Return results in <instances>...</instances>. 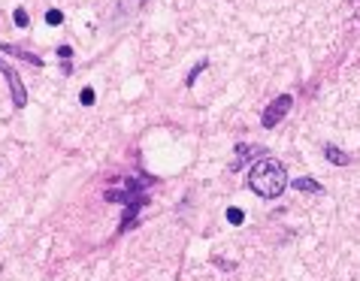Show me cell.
<instances>
[{"label": "cell", "instance_id": "1", "mask_svg": "<svg viewBox=\"0 0 360 281\" xmlns=\"http://www.w3.org/2000/svg\"><path fill=\"white\" fill-rule=\"evenodd\" d=\"M248 187L263 197V200H276L285 187H288V172H285V166L282 163H276V160H258L255 166H251V172H248Z\"/></svg>", "mask_w": 360, "mask_h": 281}, {"label": "cell", "instance_id": "2", "mask_svg": "<svg viewBox=\"0 0 360 281\" xmlns=\"http://www.w3.org/2000/svg\"><path fill=\"white\" fill-rule=\"evenodd\" d=\"M291 106H294V97L291 94H282V97H276L266 109H263V115H261V124L263 127H276L288 112H291Z\"/></svg>", "mask_w": 360, "mask_h": 281}, {"label": "cell", "instance_id": "3", "mask_svg": "<svg viewBox=\"0 0 360 281\" xmlns=\"http://www.w3.org/2000/svg\"><path fill=\"white\" fill-rule=\"evenodd\" d=\"M0 73H3V79L9 82V94H12V103H15V109H25L28 106V91H25V82H22V76L9 67V63L0 58Z\"/></svg>", "mask_w": 360, "mask_h": 281}, {"label": "cell", "instance_id": "4", "mask_svg": "<svg viewBox=\"0 0 360 281\" xmlns=\"http://www.w3.org/2000/svg\"><path fill=\"white\" fill-rule=\"evenodd\" d=\"M124 190H115V187H112V190H106V200H109V203H124V206H128V203H133V200H142V190H145V185H142V182H133V179H128V182H124Z\"/></svg>", "mask_w": 360, "mask_h": 281}, {"label": "cell", "instance_id": "5", "mask_svg": "<svg viewBox=\"0 0 360 281\" xmlns=\"http://www.w3.org/2000/svg\"><path fill=\"white\" fill-rule=\"evenodd\" d=\"M248 157H266V148H261V145H236V157L230 160V169L233 172L242 169L248 163Z\"/></svg>", "mask_w": 360, "mask_h": 281}, {"label": "cell", "instance_id": "6", "mask_svg": "<svg viewBox=\"0 0 360 281\" xmlns=\"http://www.w3.org/2000/svg\"><path fill=\"white\" fill-rule=\"evenodd\" d=\"M0 52L3 55H12V58H18V61L31 63V67H39V55H33V52H25V49H18V46H9V42H0Z\"/></svg>", "mask_w": 360, "mask_h": 281}, {"label": "cell", "instance_id": "7", "mask_svg": "<svg viewBox=\"0 0 360 281\" xmlns=\"http://www.w3.org/2000/svg\"><path fill=\"white\" fill-rule=\"evenodd\" d=\"M324 155H327V160L330 163H336V166H348V163H351V155L342 152V148H336V145H327Z\"/></svg>", "mask_w": 360, "mask_h": 281}, {"label": "cell", "instance_id": "8", "mask_svg": "<svg viewBox=\"0 0 360 281\" xmlns=\"http://www.w3.org/2000/svg\"><path fill=\"white\" fill-rule=\"evenodd\" d=\"M294 187H297V190H312V193H324V187L318 185L315 179H297Z\"/></svg>", "mask_w": 360, "mask_h": 281}, {"label": "cell", "instance_id": "9", "mask_svg": "<svg viewBox=\"0 0 360 281\" xmlns=\"http://www.w3.org/2000/svg\"><path fill=\"white\" fill-rule=\"evenodd\" d=\"M206 67H209V61H200L194 67V70H191V76H188V79H185V85H188V88H194V82H197V76H200V73H203V70H206Z\"/></svg>", "mask_w": 360, "mask_h": 281}, {"label": "cell", "instance_id": "10", "mask_svg": "<svg viewBox=\"0 0 360 281\" xmlns=\"http://www.w3.org/2000/svg\"><path fill=\"white\" fill-rule=\"evenodd\" d=\"M46 21H49L52 28H58V25L64 21V12H61V9H49V12H46Z\"/></svg>", "mask_w": 360, "mask_h": 281}, {"label": "cell", "instance_id": "11", "mask_svg": "<svg viewBox=\"0 0 360 281\" xmlns=\"http://www.w3.org/2000/svg\"><path fill=\"white\" fill-rule=\"evenodd\" d=\"M142 3H145V0H121V6H118V12H121V15H128L131 9H139Z\"/></svg>", "mask_w": 360, "mask_h": 281}, {"label": "cell", "instance_id": "12", "mask_svg": "<svg viewBox=\"0 0 360 281\" xmlns=\"http://www.w3.org/2000/svg\"><path fill=\"white\" fill-rule=\"evenodd\" d=\"M79 100H82V106H94L97 94H94V88H82V94H79Z\"/></svg>", "mask_w": 360, "mask_h": 281}, {"label": "cell", "instance_id": "13", "mask_svg": "<svg viewBox=\"0 0 360 281\" xmlns=\"http://www.w3.org/2000/svg\"><path fill=\"white\" fill-rule=\"evenodd\" d=\"M12 18H15V25H18V28H28V12H25L22 6H18V9L12 12Z\"/></svg>", "mask_w": 360, "mask_h": 281}, {"label": "cell", "instance_id": "14", "mask_svg": "<svg viewBox=\"0 0 360 281\" xmlns=\"http://www.w3.org/2000/svg\"><path fill=\"white\" fill-rule=\"evenodd\" d=\"M227 221H230V224H242V221H245L242 209H227Z\"/></svg>", "mask_w": 360, "mask_h": 281}, {"label": "cell", "instance_id": "15", "mask_svg": "<svg viewBox=\"0 0 360 281\" xmlns=\"http://www.w3.org/2000/svg\"><path fill=\"white\" fill-rule=\"evenodd\" d=\"M70 55H73L70 46H58V58H70Z\"/></svg>", "mask_w": 360, "mask_h": 281}]
</instances>
